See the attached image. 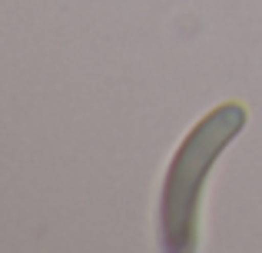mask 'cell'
<instances>
[{"instance_id":"1","label":"cell","mask_w":262,"mask_h":253,"mask_svg":"<svg viewBox=\"0 0 262 253\" xmlns=\"http://www.w3.org/2000/svg\"><path fill=\"white\" fill-rule=\"evenodd\" d=\"M246 124V110L239 104H226L212 110L189 137L183 140L173 167L166 173L163 190V237L169 250L192 247V213H196V197L203 187L206 170L212 167L216 153L236 137V130Z\"/></svg>"}]
</instances>
